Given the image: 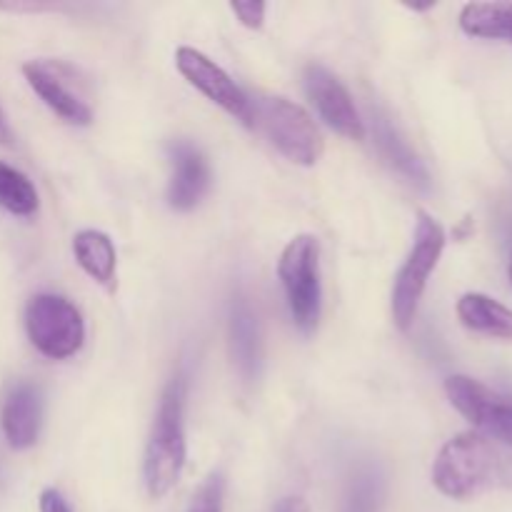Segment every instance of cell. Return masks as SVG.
Instances as JSON below:
<instances>
[{
	"mask_svg": "<svg viewBox=\"0 0 512 512\" xmlns=\"http://www.w3.org/2000/svg\"><path fill=\"white\" fill-rule=\"evenodd\" d=\"M185 398H188V383L183 373L175 375L160 398L158 420H155L153 435L145 448L143 478L150 498H163L178 485L183 473L185 455Z\"/></svg>",
	"mask_w": 512,
	"mask_h": 512,
	"instance_id": "cell-1",
	"label": "cell"
},
{
	"mask_svg": "<svg viewBox=\"0 0 512 512\" xmlns=\"http://www.w3.org/2000/svg\"><path fill=\"white\" fill-rule=\"evenodd\" d=\"M500 478V458L490 440L480 433H460L445 443L433 465V483L453 500L483 493Z\"/></svg>",
	"mask_w": 512,
	"mask_h": 512,
	"instance_id": "cell-2",
	"label": "cell"
},
{
	"mask_svg": "<svg viewBox=\"0 0 512 512\" xmlns=\"http://www.w3.org/2000/svg\"><path fill=\"white\" fill-rule=\"evenodd\" d=\"M250 110H253V125H258L268 135L270 143L285 158L298 165L318 163L325 143L313 118L298 103H290L288 98H278V95H265L255 100V105L250 103Z\"/></svg>",
	"mask_w": 512,
	"mask_h": 512,
	"instance_id": "cell-3",
	"label": "cell"
},
{
	"mask_svg": "<svg viewBox=\"0 0 512 512\" xmlns=\"http://www.w3.org/2000/svg\"><path fill=\"white\" fill-rule=\"evenodd\" d=\"M445 250V230L433 215L418 213V225H415L413 248H410L408 260L400 268L398 278L393 285V315L400 330H408L413 325L415 313H418L420 298L425 293L430 275L438 265L440 255Z\"/></svg>",
	"mask_w": 512,
	"mask_h": 512,
	"instance_id": "cell-4",
	"label": "cell"
},
{
	"mask_svg": "<svg viewBox=\"0 0 512 512\" xmlns=\"http://www.w3.org/2000/svg\"><path fill=\"white\" fill-rule=\"evenodd\" d=\"M278 275L295 325L300 328V333L310 335L318 328L320 303H323L318 240L313 235H298L290 240L280 255Z\"/></svg>",
	"mask_w": 512,
	"mask_h": 512,
	"instance_id": "cell-5",
	"label": "cell"
},
{
	"mask_svg": "<svg viewBox=\"0 0 512 512\" xmlns=\"http://www.w3.org/2000/svg\"><path fill=\"white\" fill-rule=\"evenodd\" d=\"M25 330L38 353L65 360L83 348L85 325L80 310L63 295L40 293L25 308Z\"/></svg>",
	"mask_w": 512,
	"mask_h": 512,
	"instance_id": "cell-6",
	"label": "cell"
},
{
	"mask_svg": "<svg viewBox=\"0 0 512 512\" xmlns=\"http://www.w3.org/2000/svg\"><path fill=\"white\" fill-rule=\"evenodd\" d=\"M445 393L463 418L485 435L512 445V398L498 393L468 375H453L445 380Z\"/></svg>",
	"mask_w": 512,
	"mask_h": 512,
	"instance_id": "cell-7",
	"label": "cell"
},
{
	"mask_svg": "<svg viewBox=\"0 0 512 512\" xmlns=\"http://www.w3.org/2000/svg\"><path fill=\"white\" fill-rule=\"evenodd\" d=\"M23 75L28 80L30 88L38 93V98L53 110L58 118H63L70 125H90L93 123V110H90L88 100L73 88V70L70 65L60 63V60H28L23 65Z\"/></svg>",
	"mask_w": 512,
	"mask_h": 512,
	"instance_id": "cell-8",
	"label": "cell"
},
{
	"mask_svg": "<svg viewBox=\"0 0 512 512\" xmlns=\"http://www.w3.org/2000/svg\"><path fill=\"white\" fill-rule=\"evenodd\" d=\"M175 65H178L180 75L188 80L190 85L208 95L213 103L228 110L235 120L245 125H253V110H250V100L243 90L235 85V80L225 73L220 65H215L208 55H203L195 48H178L175 53Z\"/></svg>",
	"mask_w": 512,
	"mask_h": 512,
	"instance_id": "cell-9",
	"label": "cell"
},
{
	"mask_svg": "<svg viewBox=\"0 0 512 512\" xmlns=\"http://www.w3.org/2000/svg\"><path fill=\"white\" fill-rule=\"evenodd\" d=\"M305 90H308L310 100H313V105L318 108L320 118H323L335 133L345 135V138L350 140L365 138L363 118H360L348 88L340 83L338 75H333L328 68H323V65H308V68H305Z\"/></svg>",
	"mask_w": 512,
	"mask_h": 512,
	"instance_id": "cell-10",
	"label": "cell"
},
{
	"mask_svg": "<svg viewBox=\"0 0 512 512\" xmlns=\"http://www.w3.org/2000/svg\"><path fill=\"white\" fill-rule=\"evenodd\" d=\"M173 178L168 185V203L175 210H193L210 188V165L205 155L188 140L170 143Z\"/></svg>",
	"mask_w": 512,
	"mask_h": 512,
	"instance_id": "cell-11",
	"label": "cell"
},
{
	"mask_svg": "<svg viewBox=\"0 0 512 512\" xmlns=\"http://www.w3.org/2000/svg\"><path fill=\"white\" fill-rule=\"evenodd\" d=\"M3 435L13 450H28L38 443L43 425V393L33 383H18L8 390L0 410Z\"/></svg>",
	"mask_w": 512,
	"mask_h": 512,
	"instance_id": "cell-12",
	"label": "cell"
},
{
	"mask_svg": "<svg viewBox=\"0 0 512 512\" xmlns=\"http://www.w3.org/2000/svg\"><path fill=\"white\" fill-rule=\"evenodd\" d=\"M230 353L245 380L258 378L260 363H263L260 325L243 295H238L230 305Z\"/></svg>",
	"mask_w": 512,
	"mask_h": 512,
	"instance_id": "cell-13",
	"label": "cell"
},
{
	"mask_svg": "<svg viewBox=\"0 0 512 512\" xmlns=\"http://www.w3.org/2000/svg\"><path fill=\"white\" fill-rule=\"evenodd\" d=\"M373 130H375V145H378L380 155L388 160V165H393L395 173L403 175L408 183L428 190L430 188L428 168H425L423 160L413 153V148L405 143L403 135L390 125V120L383 118V115H378V118H375Z\"/></svg>",
	"mask_w": 512,
	"mask_h": 512,
	"instance_id": "cell-14",
	"label": "cell"
},
{
	"mask_svg": "<svg viewBox=\"0 0 512 512\" xmlns=\"http://www.w3.org/2000/svg\"><path fill=\"white\" fill-rule=\"evenodd\" d=\"M458 318L468 330L490 338L512 340V310L483 293H468L458 300Z\"/></svg>",
	"mask_w": 512,
	"mask_h": 512,
	"instance_id": "cell-15",
	"label": "cell"
},
{
	"mask_svg": "<svg viewBox=\"0 0 512 512\" xmlns=\"http://www.w3.org/2000/svg\"><path fill=\"white\" fill-rule=\"evenodd\" d=\"M73 253L90 278L98 280L105 288H113L118 258H115V245L108 235L100 230H80L73 238Z\"/></svg>",
	"mask_w": 512,
	"mask_h": 512,
	"instance_id": "cell-16",
	"label": "cell"
},
{
	"mask_svg": "<svg viewBox=\"0 0 512 512\" xmlns=\"http://www.w3.org/2000/svg\"><path fill=\"white\" fill-rule=\"evenodd\" d=\"M460 28L473 38L512 43V3H468L460 13Z\"/></svg>",
	"mask_w": 512,
	"mask_h": 512,
	"instance_id": "cell-17",
	"label": "cell"
},
{
	"mask_svg": "<svg viewBox=\"0 0 512 512\" xmlns=\"http://www.w3.org/2000/svg\"><path fill=\"white\" fill-rule=\"evenodd\" d=\"M0 208L20 218H28L38 210V193L28 175L8 163H0Z\"/></svg>",
	"mask_w": 512,
	"mask_h": 512,
	"instance_id": "cell-18",
	"label": "cell"
},
{
	"mask_svg": "<svg viewBox=\"0 0 512 512\" xmlns=\"http://www.w3.org/2000/svg\"><path fill=\"white\" fill-rule=\"evenodd\" d=\"M385 498V485L380 473L365 468L355 473L350 483L348 495H345L343 512H380Z\"/></svg>",
	"mask_w": 512,
	"mask_h": 512,
	"instance_id": "cell-19",
	"label": "cell"
},
{
	"mask_svg": "<svg viewBox=\"0 0 512 512\" xmlns=\"http://www.w3.org/2000/svg\"><path fill=\"white\" fill-rule=\"evenodd\" d=\"M225 503V475L210 473L208 480L198 488V493L193 495V503H190L188 512H223Z\"/></svg>",
	"mask_w": 512,
	"mask_h": 512,
	"instance_id": "cell-20",
	"label": "cell"
},
{
	"mask_svg": "<svg viewBox=\"0 0 512 512\" xmlns=\"http://www.w3.org/2000/svg\"><path fill=\"white\" fill-rule=\"evenodd\" d=\"M230 10L238 15L245 28H260L265 20V3H255V0H250V3H230Z\"/></svg>",
	"mask_w": 512,
	"mask_h": 512,
	"instance_id": "cell-21",
	"label": "cell"
},
{
	"mask_svg": "<svg viewBox=\"0 0 512 512\" xmlns=\"http://www.w3.org/2000/svg\"><path fill=\"white\" fill-rule=\"evenodd\" d=\"M40 512H73L68 500L58 493L55 488H48L40 493Z\"/></svg>",
	"mask_w": 512,
	"mask_h": 512,
	"instance_id": "cell-22",
	"label": "cell"
},
{
	"mask_svg": "<svg viewBox=\"0 0 512 512\" xmlns=\"http://www.w3.org/2000/svg\"><path fill=\"white\" fill-rule=\"evenodd\" d=\"M273 512H310V508L303 498H293V495H290V498L280 500L273 508Z\"/></svg>",
	"mask_w": 512,
	"mask_h": 512,
	"instance_id": "cell-23",
	"label": "cell"
},
{
	"mask_svg": "<svg viewBox=\"0 0 512 512\" xmlns=\"http://www.w3.org/2000/svg\"><path fill=\"white\" fill-rule=\"evenodd\" d=\"M0 145H13V130H10L8 118H5V110L0 108Z\"/></svg>",
	"mask_w": 512,
	"mask_h": 512,
	"instance_id": "cell-24",
	"label": "cell"
},
{
	"mask_svg": "<svg viewBox=\"0 0 512 512\" xmlns=\"http://www.w3.org/2000/svg\"><path fill=\"white\" fill-rule=\"evenodd\" d=\"M510 280H512V255H510Z\"/></svg>",
	"mask_w": 512,
	"mask_h": 512,
	"instance_id": "cell-25",
	"label": "cell"
}]
</instances>
